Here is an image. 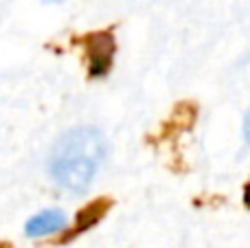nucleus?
<instances>
[{
    "instance_id": "1",
    "label": "nucleus",
    "mask_w": 250,
    "mask_h": 248,
    "mask_svg": "<svg viewBox=\"0 0 250 248\" xmlns=\"http://www.w3.org/2000/svg\"><path fill=\"white\" fill-rule=\"evenodd\" d=\"M105 156V141L95 127H75L57 141L51 154L55 183L70 191H82L92 183Z\"/></svg>"
},
{
    "instance_id": "2",
    "label": "nucleus",
    "mask_w": 250,
    "mask_h": 248,
    "mask_svg": "<svg viewBox=\"0 0 250 248\" xmlns=\"http://www.w3.org/2000/svg\"><path fill=\"white\" fill-rule=\"evenodd\" d=\"M88 57H90V73L104 75L112 64L114 55V42L108 33H99L88 38Z\"/></svg>"
},
{
    "instance_id": "3",
    "label": "nucleus",
    "mask_w": 250,
    "mask_h": 248,
    "mask_svg": "<svg viewBox=\"0 0 250 248\" xmlns=\"http://www.w3.org/2000/svg\"><path fill=\"white\" fill-rule=\"evenodd\" d=\"M66 227V215L57 209H46L42 213L33 215V218L26 222V235L29 237H44L57 233Z\"/></svg>"
},
{
    "instance_id": "4",
    "label": "nucleus",
    "mask_w": 250,
    "mask_h": 248,
    "mask_svg": "<svg viewBox=\"0 0 250 248\" xmlns=\"http://www.w3.org/2000/svg\"><path fill=\"white\" fill-rule=\"evenodd\" d=\"M244 136H246V141L250 145V112L246 114V121H244Z\"/></svg>"
},
{
    "instance_id": "5",
    "label": "nucleus",
    "mask_w": 250,
    "mask_h": 248,
    "mask_svg": "<svg viewBox=\"0 0 250 248\" xmlns=\"http://www.w3.org/2000/svg\"><path fill=\"white\" fill-rule=\"evenodd\" d=\"M246 205L250 207V185H248V189H246Z\"/></svg>"
},
{
    "instance_id": "6",
    "label": "nucleus",
    "mask_w": 250,
    "mask_h": 248,
    "mask_svg": "<svg viewBox=\"0 0 250 248\" xmlns=\"http://www.w3.org/2000/svg\"><path fill=\"white\" fill-rule=\"evenodd\" d=\"M48 2H60V0H48Z\"/></svg>"
}]
</instances>
